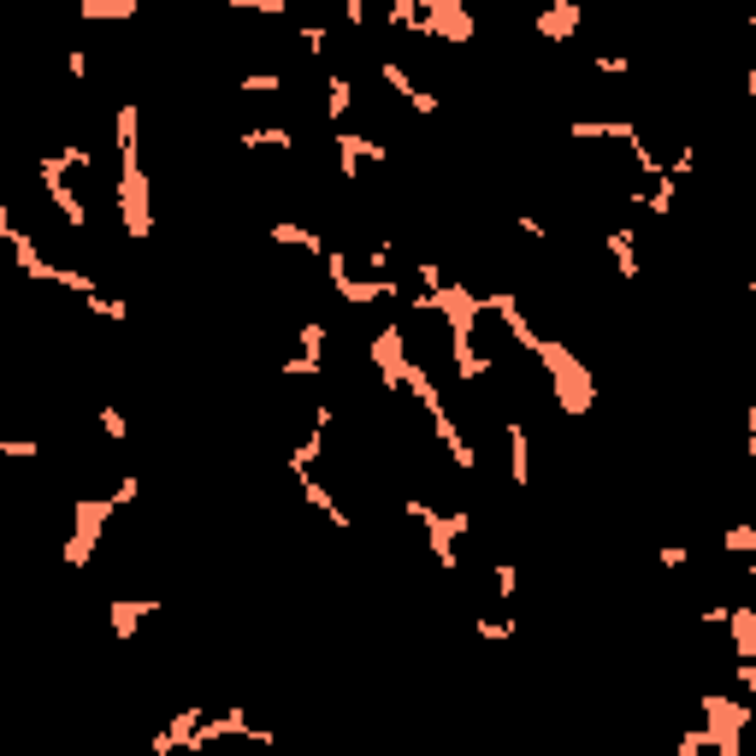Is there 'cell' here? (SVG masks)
I'll list each match as a JSON object with an SVG mask.
<instances>
[{"mask_svg":"<svg viewBox=\"0 0 756 756\" xmlns=\"http://www.w3.org/2000/svg\"><path fill=\"white\" fill-rule=\"evenodd\" d=\"M491 585H497V597H503V603H514V597H520V567H514V562H497Z\"/></svg>","mask_w":756,"mask_h":756,"instance_id":"cell-20","label":"cell"},{"mask_svg":"<svg viewBox=\"0 0 756 756\" xmlns=\"http://www.w3.org/2000/svg\"><path fill=\"white\" fill-rule=\"evenodd\" d=\"M95 420H101V438H107V443H125V438H130V420H125V408H113V402H107V408H101Z\"/></svg>","mask_w":756,"mask_h":756,"instance_id":"cell-19","label":"cell"},{"mask_svg":"<svg viewBox=\"0 0 756 756\" xmlns=\"http://www.w3.org/2000/svg\"><path fill=\"white\" fill-rule=\"evenodd\" d=\"M751 296H756V284H751Z\"/></svg>","mask_w":756,"mask_h":756,"instance_id":"cell-33","label":"cell"},{"mask_svg":"<svg viewBox=\"0 0 756 756\" xmlns=\"http://www.w3.org/2000/svg\"><path fill=\"white\" fill-rule=\"evenodd\" d=\"M349 107H355V83H349V77H331V83H325V113H331V119H349Z\"/></svg>","mask_w":756,"mask_h":756,"instance_id":"cell-14","label":"cell"},{"mask_svg":"<svg viewBox=\"0 0 756 756\" xmlns=\"http://www.w3.org/2000/svg\"><path fill=\"white\" fill-rule=\"evenodd\" d=\"M331 148H337V172H343V184H361L367 166H384V160H390V148H384L378 136H361V130L331 136Z\"/></svg>","mask_w":756,"mask_h":756,"instance_id":"cell-5","label":"cell"},{"mask_svg":"<svg viewBox=\"0 0 756 756\" xmlns=\"http://www.w3.org/2000/svg\"><path fill=\"white\" fill-rule=\"evenodd\" d=\"M692 562V550H686V544H668V550H662V567H686Z\"/></svg>","mask_w":756,"mask_h":756,"instance_id":"cell-29","label":"cell"},{"mask_svg":"<svg viewBox=\"0 0 756 756\" xmlns=\"http://www.w3.org/2000/svg\"><path fill=\"white\" fill-rule=\"evenodd\" d=\"M0 455H6V461H36V455H42V443H36V438H0Z\"/></svg>","mask_w":756,"mask_h":756,"instance_id":"cell-21","label":"cell"},{"mask_svg":"<svg viewBox=\"0 0 756 756\" xmlns=\"http://www.w3.org/2000/svg\"><path fill=\"white\" fill-rule=\"evenodd\" d=\"M296 42H302V54H325V48H331V24H325V18H314V24H302V30H296Z\"/></svg>","mask_w":756,"mask_h":756,"instance_id":"cell-17","label":"cell"},{"mask_svg":"<svg viewBox=\"0 0 756 756\" xmlns=\"http://www.w3.org/2000/svg\"><path fill=\"white\" fill-rule=\"evenodd\" d=\"M284 89H290L284 71H249V77H237V95H284Z\"/></svg>","mask_w":756,"mask_h":756,"instance_id":"cell-13","label":"cell"},{"mask_svg":"<svg viewBox=\"0 0 756 756\" xmlns=\"http://www.w3.org/2000/svg\"><path fill=\"white\" fill-rule=\"evenodd\" d=\"M579 24H585V6H579V0H544V6L532 12V30H538L550 48L573 42V36H579Z\"/></svg>","mask_w":756,"mask_h":756,"instance_id":"cell-6","label":"cell"},{"mask_svg":"<svg viewBox=\"0 0 756 756\" xmlns=\"http://www.w3.org/2000/svg\"><path fill=\"white\" fill-rule=\"evenodd\" d=\"M745 89H751V101H756V65H751V71H745Z\"/></svg>","mask_w":756,"mask_h":756,"instance_id":"cell-30","label":"cell"},{"mask_svg":"<svg viewBox=\"0 0 756 756\" xmlns=\"http://www.w3.org/2000/svg\"><path fill=\"white\" fill-rule=\"evenodd\" d=\"M272 237H278V249H296V254H314V260H325V243H319L308 225H296V219H278V225H272Z\"/></svg>","mask_w":756,"mask_h":756,"instance_id":"cell-10","label":"cell"},{"mask_svg":"<svg viewBox=\"0 0 756 756\" xmlns=\"http://www.w3.org/2000/svg\"><path fill=\"white\" fill-rule=\"evenodd\" d=\"M113 514H119V497H113V491H107V497H77V503H71L65 567H89V556H95V544H101V532H107Z\"/></svg>","mask_w":756,"mask_h":756,"instance_id":"cell-3","label":"cell"},{"mask_svg":"<svg viewBox=\"0 0 756 756\" xmlns=\"http://www.w3.org/2000/svg\"><path fill=\"white\" fill-rule=\"evenodd\" d=\"M237 12H260V18H284L290 12V0H231Z\"/></svg>","mask_w":756,"mask_h":756,"instance_id":"cell-22","label":"cell"},{"mask_svg":"<svg viewBox=\"0 0 756 756\" xmlns=\"http://www.w3.org/2000/svg\"><path fill=\"white\" fill-rule=\"evenodd\" d=\"M503 443H508V479L526 491V485H532V438H526V426H520V420L503 426Z\"/></svg>","mask_w":756,"mask_h":756,"instance_id":"cell-9","label":"cell"},{"mask_svg":"<svg viewBox=\"0 0 756 756\" xmlns=\"http://www.w3.org/2000/svg\"><path fill=\"white\" fill-rule=\"evenodd\" d=\"M113 201H119V225H125V237H154V189H148V172H142V154H130L119 160V189H113Z\"/></svg>","mask_w":756,"mask_h":756,"instance_id":"cell-2","label":"cell"},{"mask_svg":"<svg viewBox=\"0 0 756 756\" xmlns=\"http://www.w3.org/2000/svg\"><path fill=\"white\" fill-rule=\"evenodd\" d=\"M237 148H296V136H290V125H254V130H237Z\"/></svg>","mask_w":756,"mask_h":756,"instance_id":"cell-11","label":"cell"},{"mask_svg":"<svg viewBox=\"0 0 756 756\" xmlns=\"http://www.w3.org/2000/svg\"><path fill=\"white\" fill-rule=\"evenodd\" d=\"M538 361H544V373H550V390H556L562 414L585 420V414L597 408V378H591V367L567 349V337H544V343H538Z\"/></svg>","mask_w":756,"mask_h":756,"instance_id":"cell-1","label":"cell"},{"mask_svg":"<svg viewBox=\"0 0 756 756\" xmlns=\"http://www.w3.org/2000/svg\"><path fill=\"white\" fill-rule=\"evenodd\" d=\"M751 36H756V12H751Z\"/></svg>","mask_w":756,"mask_h":756,"instance_id":"cell-32","label":"cell"},{"mask_svg":"<svg viewBox=\"0 0 756 756\" xmlns=\"http://www.w3.org/2000/svg\"><path fill=\"white\" fill-rule=\"evenodd\" d=\"M65 77L71 83H89V54L83 48H65Z\"/></svg>","mask_w":756,"mask_h":756,"instance_id":"cell-24","label":"cell"},{"mask_svg":"<svg viewBox=\"0 0 756 756\" xmlns=\"http://www.w3.org/2000/svg\"><path fill=\"white\" fill-rule=\"evenodd\" d=\"M520 237H532V243H544V237H550V225H544L538 213H520Z\"/></svg>","mask_w":756,"mask_h":756,"instance_id":"cell-27","label":"cell"},{"mask_svg":"<svg viewBox=\"0 0 756 756\" xmlns=\"http://www.w3.org/2000/svg\"><path fill=\"white\" fill-rule=\"evenodd\" d=\"M77 12L83 18H107V24H125L142 12V0H77Z\"/></svg>","mask_w":756,"mask_h":756,"instance_id":"cell-12","label":"cell"},{"mask_svg":"<svg viewBox=\"0 0 756 756\" xmlns=\"http://www.w3.org/2000/svg\"><path fill=\"white\" fill-rule=\"evenodd\" d=\"M83 308H89L95 319H107V325H125V319H130L125 302H119V296H101V290H95V296H83Z\"/></svg>","mask_w":756,"mask_h":756,"instance_id":"cell-15","label":"cell"},{"mask_svg":"<svg viewBox=\"0 0 756 756\" xmlns=\"http://www.w3.org/2000/svg\"><path fill=\"white\" fill-rule=\"evenodd\" d=\"M603 249H609V260L621 266V278H627V284H638V278H644V260H638V231H632V225H615V231L603 237Z\"/></svg>","mask_w":756,"mask_h":756,"instance_id":"cell-8","label":"cell"},{"mask_svg":"<svg viewBox=\"0 0 756 756\" xmlns=\"http://www.w3.org/2000/svg\"><path fill=\"white\" fill-rule=\"evenodd\" d=\"M733 680H739V686H745V692L756 697V662H751V656H745V662H739V668H733Z\"/></svg>","mask_w":756,"mask_h":756,"instance_id":"cell-28","label":"cell"},{"mask_svg":"<svg viewBox=\"0 0 756 756\" xmlns=\"http://www.w3.org/2000/svg\"><path fill=\"white\" fill-rule=\"evenodd\" d=\"M367 355H373L378 367V384L384 390H408V343H402V325H378V337L367 343Z\"/></svg>","mask_w":756,"mask_h":756,"instance_id":"cell-4","label":"cell"},{"mask_svg":"<svg viewBox=\"0 0 756 756\" xmlns=\"http://www.w3.org/2000/svg\"><path fill=\"white\" fill-rule=\"evenodd\" d=\"M113 497H119V508H125V503H136V497H142V473H119Z\"/></svg>","mask_w":756,"mask_h":756,"instance_id":"cell-25","label":"cell"},{"mask_svg":"<svg viewBox=\"0 0 756 756\" xmlns=\"http://www.w3.org/2000/svg\"><path fill=\"white\" fill-rule=\"evenodd\" d=\"M591 65H597L603 77H632V60H627V54H597Z\"/></svg>","mask_w":756,"mask_h":756,"instance_id":"cell-23","label":"cell"},{"mask_svg":"<svg viewBox=\"0 0 756 756\" xmlns=\"http://www.w3.org/2000/svg\"><path fill=\"white\" fill-rule=\"evenodd\" d=\"M745 573H751V579H756V562H751V567H745Z\"/></svg>","mask_w":756,"mask_h":756,"instance_id":"cell-31","label":"cell"},{"mask_svg":"<svg viewBox=\"0 0 756 756\" xmlns=\"http://www.w3.org/2000/svg\"><path fill=\"white\" fill-rule=\"evenodd\" d=\"M337 12H343V24H349V30H361V24H367V0H337Z\"/></svg>","mask_w":756,"mask_h":756,"instance_id":"cell-26","label":"cell"},{"mask_svg":"<svg viewBox=\"0 0 756 756\" xmlns=\"http://www.w3.org/2000/svg\"><path fill=\"white\" fill-rule=\"evenodd\" d=\"M473 632H479V638H491V644H503V638L520 632V615H508V621H497V615H473Z\"/></svg>","mask_w":756,"mask_h":756,"instance_id":"cell-16","label":"cell"},{"mask_svg":"<svg viewBox=\"0 0 756 756\" xmlns=\"http://www.w3.org/2000/svg\"><path fill=\"white\" fill-rule=\"evenodd\" d=\"M721 550H727V556H751L756 550V526H745V520L727 526V532H721Z\"/></svg>","mask_w":756,"mask_h":756,"instance_id":"cell-18","label":"cell"},{"mask_svg":"<svg viewBox=\"0 0 756 756\" xmlns=\"http://www.w3.org/2000/svg\"><path fill=\"white\" fill-rule=\"evenodd\" d=\"M107 615H113V638H136V627H142V621H148V615H160V597H142V603H136V597H113V603H107Z\"/></svg>","mask_w":756,"mask_h":756,"instance_id":"cell-7","label":"cell"}]
</instances>
